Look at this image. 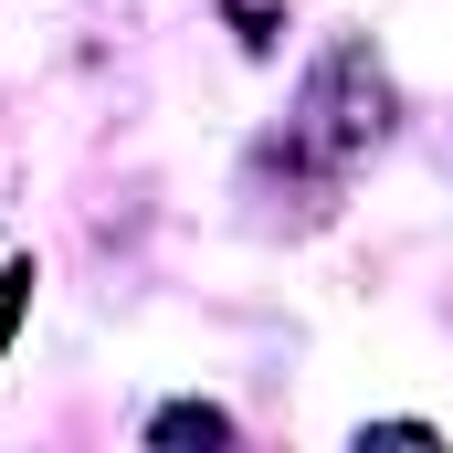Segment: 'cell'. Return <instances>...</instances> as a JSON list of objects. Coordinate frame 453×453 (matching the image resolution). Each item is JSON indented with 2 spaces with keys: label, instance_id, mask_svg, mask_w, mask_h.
<instances>
[{
  "label": "cell",
  "instance_id": "1",
  "mask_svg": "<svg viewBox=\"0 0 453 453\" xmlns=\"http://www.w3.org/2000/svg\"><path fill=\"white\" fill-rule=\"evenodd\" d=\"M232 422L211 411V401H180V411H158V443H222Z\"/></svg>",
  "mask_w": 453,
  "mask_h": 453
},
{
  "label": "cell",
  "instance_id": "2",
  "mask_svg": "<svg viewBox=\"0 0 453 453\" xmlns=\"http://www.w3.org/2000/svg\"><path fill=\"white\" fill-rule=\"evenodd\" d=\"M21 317H32V264L0 274V358H11V338H21Z\"/></svg>",
  "mask_w": 453,
  "mask_h": 453
}]
</instances>
